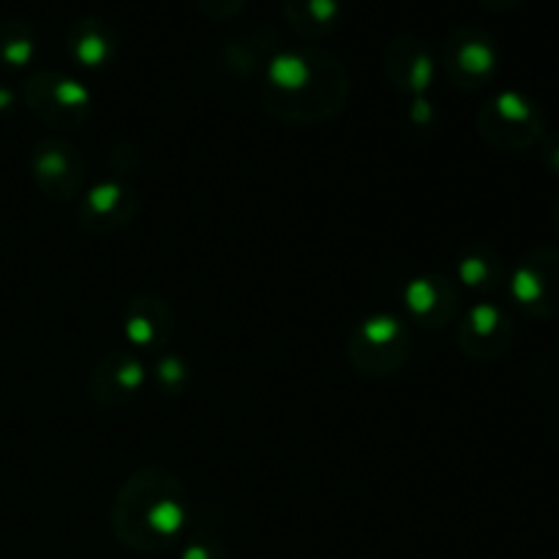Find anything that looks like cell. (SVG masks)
Returning <instances> with one entry per match:
<instances>
[{
    "label": "cell",
    "instance_id": "6da1fadb",
    "mask_svg": "<svg viewBox=\"0 0 559 559\" xmlns=\"http://www.w3.org/2000/svg\"><path fill=\"white\" fill-rule=\"evenodd\" d=\"M347 93V69L325 49H282L265 66L262 102L284 123H322L342 112Z\"/></svg>",
    "mask_w": 559,
    "mask_h": 559
},
{
    "label": "cell",
    "instance_id": "7a4b0ae2",
    "mask_svg": "<svg viewBox=\"0 0 559 559\" xmlns=\"http://www.w3.org/2000/svg\"><path fill=\"white\" fill-rule=\"evenodd\" d=\"M189 519V495L178 475L164 467H145L126 478L109 511L118 544L140 555L178 544Z\"/></svg>",
    "mask_w": 559,
    "mask_h": 559
},
{
    "label": "cell",
    "instance_id": "3957f363",
    "mask_svg": "<svg viewBox=\"0 0 559 559\" xmlns=\"http://www.w3.org/2000/svg\"><path fill=\"white\" fill-rule=\"evenodd\" d=\"M478 134L497 151H527L546 134L538 104L522 91H500L478 109Z\"/></svg>",
    "mask_w": 559,
    "mask_h": 559
},
{
    "label": "cell",
    "instance_id": "277c9868",
    "mask_svg": "<svg viewBox=\"0 0 559 559\" xmlns=\"http://www.w3.org/2000/svg\"><path fill=\"white\" fill-rule=\"evenodd\" d=\"M413 353V336L407 325L393 314H371L355 325L347 342V358L360 374H396Z\"/></svg>",
    "mask_w": 559,
    "mask_h": 559
},
{
    "label": "cell",
    "instance_id": "5b68a950",
    "mask_svg": "<svg viewBox=\"0 0 559 559\" xmlns=\"http://www.w3.org/2000/svg\"><path fill=\"white\" fill-rule=\"evenodd\" d=\"M22 98L27 109L49 129L71 131L85 123L91 112V93L80 80L60 74L55 69L33 71L22 85Z\"/></svg>",
    "mask_w": 559,
    "mask_h": 559
},
{
    "label": "cell",
    "instance_id": "8992f818",
    "mask_svg": "<svg viewBox=\"0 0 559 559\" xmlns=\"http://www.w3.org/2000/svg\"><path fill=\"white\" fill-rule=\"evenodd\" d=\"M442 69L448 80L462 91H480L500 69V49L495 36L484 27H456L442 47Z\"/></svg>",
    "mask_w": 559,
    "mask_h": 559
},
{
    "label": "cell",
    "instance_id": "52a82bcc",
    "mask_svg": "<svg viewBox=\"0 0 559 559\" xmlns=\"http://www.w3.org/2000/svg\"><path fill=\"white\" fill-rule=\"evenodd\" d=\"M511 298L533 320L559 317V249H535L519 260L511 278Z\"/></svg>",
    "mask_w": 559,
    "mask_h": 559
},
{
    "label": "cell",
    "instance_id": "ba28073f",
    "mask_svg": "<svg viewBox=\"0 0 559 559\" xmlns=\"http://www.w3.org/2000/svg\"><path fill=\"white\" fill-rule=\"evenodd\" d=\"M31 173L49 200L69 202L80 197L85 186V162L80 151L66 140L36 142L31 151Z\"/></svg>",
    "mask_w": 559,
    "mask_h": 559
},
{
    "label": "cell",
    "instance_id": "9c48e42d",
    "mask_svg": "<svg viewBox=\"0 0 559 559\" xmlns=\"http://www.w3.org/2000/svg\"><path fill=\"white\" fill-rule=\"evenodd\" d=\"M140 211V197L126 180H104L82 191L76 224L91 235H112L131 224Z\"/></svg>",
    "mask_w": 559,
    "mask_h": 559
},
{
    "label": "cell",
    "instance_id": "30bf717a",
    "mask_svg": "<svg viewBox=\"0 0 559 559\" xmlns=\"http://www.w3.org/2000/svg\"><path fill=\"white\" fill-rule=\"evenodd\" d=\"M147 369L131 349H109L91 371L87 391L98 407H123L145 388Z\"/></svg>",
    "mask_w": 559,
    "mask_h": 559
},
{
    "label": "cell",
    "instance_id": "8fae6325",
    "mask_svg": "<svg viewBox=\"0 0 559 559\" xmlns=\"http://www.w3.org/2000/svg\"><path fill=\"white\" fill-rule=\"evenodd\" d=\"M511 314L497 304H475L467 314L459 320L456 342L464 355L475 360L500 358L513 342Z\"/></svg>",
    "mask_w": 559,
    "mask_h": 559
},
{
    "label": "cell",
    "instance_id": "7c38bea8",
    "mask_svg": "<svg viewBox=\"0 0 559 559\" xmlns=\"http://www.w3.org/2000/svg\"><path fill=\"white\" fill-rule=\"evenodd\" d=\"M385 71L399 91L420 98L435 82V55L418 36L399 33L385 47Z\"/></svg>",
    "mask_w": 559,
    "mask_h": 559
},
{
    "label": "cell",
    "instance_id": "4fadbf2b",
    "mask_svg": "<svg viewBox=\"0 0 559 559\" xmlns=\"http://www.w3.org/2000/svg\"><path fill=\"white\" fill-rule=\"evenodd\" d=\"M175 314L158 295H136L123 311V336L134 349L156 353L173 342Z\"/></svg>",
    "mask_w": 559,
    "mask_h": 559
},
{
    "label": "cell",
    "instance_id": "5bb4252c",
    "mask_svg": "<svg viewBox=\"0 0 559 559\" xmlns=\"http://www.w3.org/2000/svg\"><path fill=\"white\" fill-rule=\"evenodd\" d=\"M404 306L409 317L424 328H445L456 317L459 293L451 278L440 273L418 276L404 289Z\"/></svg>",
    "mask_w": 559,
    "mask_h": 559
},
{
    "label": "cell",
    "instance_id": "9a60e30c",
    "mask_svg": "<svg viewBox=\"0 0 559 559\" xmlns=\"http://www.w3.org/2000/svg\"><path fill=\"white\" fill-rule=\"evenodd\" d=\"M66 49L69 58L76 66L87 71L107 69L118 55V36L112 27L96 16H82V20L71 22L69 33H66Z\"/></svg>",
    "mask_w": 559,
    "mask_h": 559
},
{
    "label": "cell",
    "instance_id": "2e32d148",
    "mask_svg": "<svg viewBox=\"0 0 559 559\" xmlns=\"http://www.w3.org/2000/svg\"><path fill=\"white\" fill-rule=\"evenodd\" d=\"M344 14V0H284V20L298 36H331Z\"/></svg>",
    "mask_w": 559,
    "mask_h": 559
},
{
    "label": "cell",
    "instance_id": "e0dca14e",
    "mask_svg": "<svg viewBox=\"0 0 559 559\" xmlns=\"http://www.w3.org/2000/svg\"><path fill=\"white\" fill-rule=\"evenodd\" d=\"M456 276L464 287L495 293L506 282V265L489 243H467L456 257Z\"/></svg>",
    "mask_w": 559,
    "mask_h": 559
},
{
    "label": "cell",
    "instance_id": "ac0fdd59",
    "mask_svg": "<svg viewBox=\"0 0 559 559\" xmlns=\"http://www.w3.org/2000/svg\"><path fill=\"white\" fill-rule=\"evenodd\" d=\"M38 52V33L25 20L0 22V66L3 69H27Z\"/></svg>",
    "mask_w": 559,
    "mask_h": 559
},
{
    "label": "cell",
    "instance_id": "d6986e66",
    "mask_svg": "<svg viewBox=\"0 0 559 559\" xmlns=\"http://www.w3.org/2000/svg\"><path fill=\"white\" fill-rule=\"evenodd\" d=\"M153 369H156L158 391L173 393V396L183 393L186 385H189V380H191L189 364H186L180 355H164V358H158V364L153 366Z\"/></svg>",
    "mask_w": 559,
    "mask_h": 559
},
{
    "label": "cell",
    "instance_id": "ffe728a7",
    "mask_svg": "<svg viewBox=\"0 0 559 559\" xmlns=\"http://www.w3.org/2000/svg\"><path fill=\"white\" fill-rule=\"evenodd\" d=\"M180 559H229V551L218 538L207 533H194L186 538L183 557Z\"/></svg>",
    "mask_w": 559,
    "mask_h": 559
},
{
    "label": "cell",
    "instance_id": "44dd1931",
    "mask_svg": "<svg viewBox=\"0 0 559 559\" xmlns=\"http://www.w3.org/2000/svg\"><path fill=\"white\" fill-rule=\"evenodd\" d=\"M197 9L211 20H233L246 9V0H194Z\"/></svg>",
    "mask_w": 559,
    "mask_h": 559
},
{
    "label": "cell",
    "instance_id": "7402d4cb",
    "mask_svg": "<svg viewBox=\"0 0 559 559\" xmlns=\"http://www.w3.org/2000/svg\"><path fill=\"white\" fill-rule=\"evenodd\" d=\"M540 158H544V164L551 173L559 175V131L540 140Z\"/></svg>",
    "mask_w": 559,
    "mask_h": 559
},
{
    "label": "cell",
    "instance_id": "603a6c76",
    "mask_svg": "<svg viewBox=\"0 0 559 559\" xmlns=\"http://www.w3.org/2000/svg\"><path fill=\"white\" fill-rule=\"evenodd\" d=\"M478 3L489 11H511V9H516L522 0H478Z\"/></svg>",
    "mask_w": 559,
    "mask_h": 559
},
{
    "label": "cell",
    "instance_id": "cb8c5ba5",
    "mask_svg": "<svg viewBox=\"0 0 559 559\" xmlns=\"http://www.w3.org/2000/svg\"><path fill=\"white\" fill-rule=\"evenodd\" d=\"M11 107H14V93H11L9 87H3V85H0V115H3V112H9Z\"/></svg>",
    "mask_w": 559,
    "mask_h": 559
},
{
    "label": "cell",
    "instance_id": "d4e9b609",
    "mask_svg": "<svg viewBox=\"0 0 559 559\" xmlns=\"http://www.w3.org/2000/svg\"><path fill=\"white\" fill-rule=\"evenodd\" d=\"M555 224H557V229H559V200H557V205H555Z\"/></svg>",
    "mask_w": 559,
    "mask_h": 559
}]
</instances>
